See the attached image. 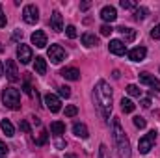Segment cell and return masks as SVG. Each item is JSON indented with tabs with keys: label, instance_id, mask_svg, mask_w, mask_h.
<instances>
[{
	"label": "cell",
	"instance_id": "23",
	"mask_svg": "<svg viewBox=\"0 0 160 158\" xmlns=\"http://www.w3.org/2000/svg\"><path fill=\"white\" fill-rule=\"evenodd\" d=\"M134 108H136V104H134L130 99H125V97L121 99V110H123L125 114H132V112H134Z\"/></svg>",
	"mask_w": 160,
	"mask_h": 158
},
{
	"label": "cell",
	"instance_id": "3",
	"mask_svg": "<svg viewBox=\"0 0 160 158\" xmlns=\"http://www.w3.org/2000/svg\"><path fill=\"white\" fill-rule=\"evenodd\" d=\"M2 101L9 110H19L21 108V91L15 87H6L2 91Z\"/></svg>",
	"mask_w": 160,
	"mask_h": 158
},
{
	"label": "cell",
	"instance_id": "36",
	"mask_svg": "<svg viewBox=\"0 0 160 158\" xmlns=\"http://www.w3.org/2000/svg\"><path fill=\"white\" fill-rule=\"evenodd\" d=\"M8 151H9V147H8V145H6V143L0 140V156H2V155H6Z\"/></svg>",
	"mask_w": 160,
	"mask_h": 158
},
{
	"label": "cell",
	"instance_id": "9",
	"mask_svg": "<svg viewBox=\"0 0 160 158\" xmlns=\"http://www.w3.org/2000/svg\"><path fill=\"white\" fill-rule=\"evenodd\" d=\"M45 104H47V108H48L52 114H56V112L62 110V102H60V99H58L56 95H52V93H48V95L45 97Z\"/></svg>",
	"mask_w": 160,
	"mask_h": 158
},
{
	"label": "cell",
	"instance_id": "12",
	"mask_svg": "<svg viewBox=\"0 0 160 158\" xmlns=\"http://www.w3.org/2000/svg\"><path fill=\"white\" fill-rule=\"evenodd\" d=\"M101 19L106 21V22H114V21L118 19V11H116V7H114V6H104V7L101 9Z\"/></svg>",
	"mask_w": 160,
	"mask_h": 158
},
{
	"label": "cell",
	"instance_id": "24",
	"mask_svg": "<svg viewBox=\"0 0 160 158\" xmlns=\"http://www.w3.org/2000/svg\"><path fill=\"white\" fill-rule=\"evenodd\" d=\"M147 13H149L147 7H136V9H134V19H136V21H143V19L147 17Z\"/></svg>",
	"mask_w": 160,
	"mask_h": 158
},
{
	"label": "cell",
	"instance_id": "35",
	"mask_svg": "<svg viewBox=\"0 0 160 158\" xmlns=\"http://www.w3.org/2000/svg\"><path fill=\"white\" fill-rule=\"evenodd\" d=\"M6 22H8V19H6V15H4V11H2V4H0V28H4Z\"/></svg>",
	"mask_w": 160,
	"mask_h": 158
},
{
	"label": "cell",
	"instance_id": "11",
	"mask_svg": "<svg viewBox=\"0 0 160 158\" xmlns=\"http://www.w3.org/2000/svg\"><path fill=\"white\" fill-rule=\"evenodd\" d=\"M108 50H110L112 54H116V56H123V54L127 52V47H125V43L121 39H112L108 43Z\"/></svg>",
	"mask_w": 160,
	"mask_h": 158
},
{
	"label": "cell",
	"instance_id": "6",
	"mask_svg": "<svg viewBox=\"0 0 160 158\" xmlns=\"http://www.w3.org/2000/svg\"><path fill=\"white\" fill-rule=\"evenodd\" d=\"M17 58H19V62L21 63H30V60H34V52H32V48L28 47V45H19L17 47Z\"/></svg>",
	"mask_w": 160,
	"mask_h": 158
},
{
	"label": "cell",
	"instance_id": "10",
	"mask_svg": "<svg viewBox=\"0 0 160 158\" xmlns=\"http://www.w3.org/2000/svg\"><path fill=\"white\" fill-rule=\"evenodd\" d=\"M140 82L145 84V86H151L153 91H160V80L155 78V77L149 75V73H142V75H140Z\"/></svg>",
	"mask_w": 160,
	"mask_h": 158
},
{
	"label": "cell",
	"instance_id": "5",
	"mask_svg": "<svg viewBox=\"0 0 160 158\" xmlns=\"http://www.w3.org/2000/svg\"><path fill=\"white\" fill-rule=\"evenodd\" d=\"M22 19H24V22H28V24H36V22L39 21V9H38L34 4L24 6V9H22Z\"/></svg>",
	"mask_w": 160,
	"mask_h": 158
},
{
	"label": "cell",
	"instance_id": "27",
	"mask_svg": "<svg viewBox=\"0 0 160 158\" xmlns=\"http://www.w3.org/2000/svg\"><path fill=\"white\" fill-rule=\"evenodd\" d=\"M121 7H123V9H136L138 6H136V2H132V0H121Z\"/></svg>",
	"mask_w": 160,
	"mask_h": 158
},
{
	"label": "cell",
	"instance_id": "38",
	"mask_svg": "<svg viewBox=\"0 0 160 158\" xmlns=\"http://www.w3.org/2000/svg\"><path fill=\"white\" fill-rule=\"evenodd\" d=\"M89 6H91V2H82V4H80V9L86 11V9H89Z\"/></svg>",
	"mask_w": 160,
	"mask_h": 158
},
{
	"label": "cell",
	"instance_id": "45",
	"mask_svg": "<svg viewBox=\"0 0 160 158\" xmlns=\"http://www.w3.org/2000/svg\"><path fill=\"white\" fill-rule=\"evenodd\" d=\"M65 158H73V156H65Z\"/></svg>",
	"mask_w": 160,
	"mask_h": 158
},
{
	"label": "cell",
	"instance_id": "25",
	"mask_svg": "<svg viewBox=\"0 0 160 158\" xmlns=\"http://www.w3.org/2000/svg\"><path fill=\"white\" fill-rule=\"evenodd\" d=\"M127 93H128L130 97H140V95H142V89H140L138 86L130 84V86H127Z\"/></svg>",
	"mask_w": 160,
	"mask_h": 158
},
{
	"label": "cell",
	"instance_id": "21",
	"mask_svg": "<svg viewBox=\"0 0 160 158\" xmlns=\"http://www.w3.org/2000/svg\"><path fill=\"white\" fill-rule=\"evenodd\" d=\"M34 71H36L38 75H45V73H47V62H45V58H41V56H38V58H36Z\"/></svg>",
	"mask_w": 160,
	"mask_h": 158
},
{
	"label": "cell",
	"instance_id": "30",
	"mask_svg": "<svg viewBox=\"0 0 160 158\" xmlns=\"http://www.w3.org/2000/svg\"><path fill=\"white\" fill-rule=\"evenodd\" d=\"M112 32H114V28H112L110 24H102V26H101V36H110Z\"/></svg>",
	"mask_w": 160,
	"mask_h": 158
},
{
	"label": "cell",
	"instance_id": "39",
	"mask_svg": "<svg viewBox=\"0 0 160 158\" xmlns=\"http://www.w3.org/2000/svg\"><path fill=\"white\" fill-rule=\"evenodd\" d=\"M24 93L32 95V87H30V84H28V82H24Z\"/></svg>",
	"mask_w": 160,
	"mask_h": 158
},
{
	"label": "cell",
	"instance_id": "19",
	"mask_svg": "<svg viewBox=\"0 0 160 158\" xmlns=\"http://www.w3.org/2000/svg\"><path fill=\"white\" fill-rule=\"evenodd\" d=\"M50 132H52L54 136H62V134H65V123H62V121H54V123H50Z\"/></svg>",
	"mask_w": 160,
	"mask_h": 158
},
{
	"label": "cell",
	"instance_id": "15",
	"mask_svg": "<svg viewBox=\"0 0 160 158\" xmlns=\"http://www.w3.org/2000/svg\"><path fill=\"white\" fill-rule=\"evenodd\" d=\"M32 45H36L38 48L47 47V34H45L43 30H36V32L32 34Z\"/></svg>",
	"mask_w": 160,
	"mask_h": 158
},
{
	"label": "cell",
	"instance_id": "29",
	"mask_svg": "<svg viewBox=\"0 0 160 158\" xmlns=\"http://www.w3.org/2000/svg\"><path fill=\"white\" fill-rule=\"evenodd\" d=\"M145 125H147V121H145L143 117H140V116L134 117V126H138V128H145Z\"/></svg>",
	"mask_w": 160,
	"mask_h": 158
},
{
	"label": "cell",
	"instance_id": "26",
	"mask_svg": "<svg viewBox=\"0 0 160 158\" xmlns=\"http://www.w3.org/2000/svg\"><path fill=\"white\" fill-rule=\"evenodd\" d=\"M77 114H78V108H77L75 104H69V106L65 108V116H67V117H75Z\"/></svg>",
	"mask_w": 160,
	"mask_h": 158
},
{
	"label": "cell",
	"instance_id": "2",
	"mask_svg": "<svg viewBox=\"0 0 160 158\" xmlns=\"http://www.w3.org/2000/svg\"><path fill=\"white\" fill-rule=\"evenodd\" d=\"M112 130H114V143H116V149H118V155L119 158H130V141L121 126V121L118 117H114L112 121Z\"/></svg>",
	"mask_w": 160,
	"mask_h": 158
},
{
	"label": "cell",
	"instance_id": "8",
	"mask_svg": "<svg viewBox=\"0 0 160 158\" xmlns=\"http://www.w3.org/2000/svg\"><path fill=\"white\" fill-rule=\"evenodd\" d=\"M4 73L9 82H19V71H17V63L13 60H6V67H4Z\"/></svg>",
	"mask_w": 160,
	"mask_h": 158
},
{
	"label": "cell",
	"instance_id": "32",
	"mask_svg": "<svg viewBox=\"0 0 160 158\" xmlns=\"http://www.w3.org/2000/svg\"><path fill=\"white\" fill-rule=\"evenodd\" d=\"M99 158H110V155H108V147H106L104 143L99 147Z\"/></svg>",
	"mask_w": 160,
	"mask_h": 158
},
{
	"label": "cell",
	"instance_id": "37",
	"mask_svg": "<svg viewBox=\"0 0 160 158\" xmlns=\"http://www.w3.org/2000/svg\"><path fill=\"white\" fill-rule=\"evenodd\" d=\"M21 130H24V132H28V134H30V125H28L26 121H21Z\"/></svg>",
	"mask_w": 160,
	"mask_h": 158
},
{
	"label": "cell",
	"instance_id": "7",
	"mask_svg": "<svg viewBox=\"0 0 160 158\" xmlns=\"http://www.w3.org/2000/svg\"><path fill=\"white\" fill-rule=\"evenodd\" d=\"M65 50L60 47V45H50V48H48V58H50V62L52 63H62L63 60H65Z\"/></svg>",
	"mask_w": 160,
	"mask_h": 158
},
{
	"label": "cell",
	"instance_id": "33",
	"mask_svg": "<svg viewBox=\"0 0 160 158\" xmlns=\"http://www.w3.org/2000/svg\"><path fill=\"white\" fill-rule=\"evenodd\" d=\"M47 140H48V134H47V130H43V132H41V136L38 138V145H45V143H47Z\"/></svg>",
	"mask_w": 160,
	"mask_h": 158
},
{
	"label": "cell",
	"instance_id": "44",
	"mask_svg": "<svg viewBox=\"0 0 160 158\" xmlns=\"http://www.w3.org/2000/svg\"><path fill=\"white\" fill-rule=\"evenodd\" d=\"M2 50H4V48H2V47H0V52H2Z\"/></svg>",
	"mask_w": 160,
	"mask_h": 158
},
{
	"label": "cell",
	"instance_id": "20",
	"mask_svg": "<svg viewBox=\"0 0 160 158\" xmlns=\"http://www.w3.org/2000/svg\"><path fill=\"white\" fill-rule=\"evenodd\" d=\"M119 30V34L123 36V39L125 41H134L136 39V30H132V28H125V26H121V28H118Z\"/></svg>",
	"mask_w": 160,
	"mask_h": 158
},
{
	"label": "cell",
	"instance_id": "18",
	"mask_svg": "<svg viewBox=\"0 0 160 158\" xmlns=\"http://www.w3.org/2000/svg\"><path fill=\"white\" fill-rule=\"evenodd\" d=\"M82 45L88 47V48H89V47H97V45H99V37H97L95 34H89V32H88V34L82 36Z\"/></svg>",
	"mask_w": 160,
	"mask_h": 158
},
{
	"label": "cell",
	"instance_id": "16",
	"mask_svg": "<svg viewBox=\"0 0 160 158\" xmlns=\"http://www.w3.org/2000/svg\"><path fill=\"white\" fill-rule=\"evenodd\" d=\"M60 75H62L65 80H73V82L80 78V71L78 69H75V67H65V69L60 71Z\"/></svg>",
	"mask_w": 160,
	"mask_h": 158
},
{
	"label": "cell",
	"instance_id": "42",
	"mask_svg": "<svg viewBox=\"0 0 160 158\" xmlns=\"http://www.w3.org/2000/svg\"><path fill=\"white\" fill-rule=\"evenodd\" d=\"M19 37H22V32H15L13 34V39H19Z\"/></svg>",
	"mask_w": 160,
	"mask_h": 158
},
{
	"label": "cell",
	"instance_id": "13",
	"mask_svg": "<svg viewBox=\"0 0 160 158\" xmlns=\"http://www.w3.org/2000/svg\"><path fill=\"white\" fill-rule=\"evenodd\" d=\"M50 28L54 32H62L63 30V19H62L60 11H52V15H50Z\"/></svg>",
	"mask_w": 160,
	"mask_h": 158
},
{
	"label": "cell",
	"instance_id": "22",
	"mask_svg": "<svg viewBox=\"0 0 160 158\" xmlns=\"http://www.w3.org/2000/svg\"><path fill=\"white\" fill-rule=\"evenodd\" d=\"M0 128H2V132H4L6 136H9V138L15 134V128H13V125H11V121H9V119H2Z\"/></svg>",
	"mask_w": 160,
	"mask_h": 158
},
{
	"label": "cell",
	"instance_id": "43",
	"mask_svg": "<svg viewBox=\"0 0 160 158\" xmlns=\"http://www.w3.org/2000/svg\"><path fill=\"white\" fill-rule=\"evenodd\" d=\"M4 75V65H2V62H0V77Z\"/></svg>",
	"mask_w": 160,
	"mask_h": 158
},
{
	"label": "cell",
	"instance_id": "28",
	"mask_svg": "<svg viewBox=\"0 0 160 158\" xmlns=\"http://www.w3.org/2000/svg\"><path fill=\"white\" fill-rule=\"evenodd\" d=\"M65 34H67V37H71V39H75V37H77V28H75L73 24H69V26L65 28Z\"/></svg>",
	"mask_w": 160,
	"mask_h": 158
},
{
	"label": "cell",
	"instance_id": "34",
	"mask_svg": "<svg viewBox=\"0 0 160 158\" xmlns=\"http://www.w3.org/2000/svg\"><path fill=\"white\" fill-rule=\"evenodd\" d=\"M151 37H153V39H160V24L153 26V30H151Z\"/></svg>",
	"mask_w": 160,
	"mask_h": 158
},
{
	"label": "cell",
	"instance_id": "1",
	"mask_svg": "<svg viewBox=\"0 0 160 158\" xmlns=\"http://www.w3.org/2000/svg\"><path fill=\"white\" fill-rule=\"evenodd\" d=\"M93 101L97 104V110L102 117H110L112 114V87L106 80H99L93 89Z\"/></svg>",
	"mask_w": 160,
	"mask_h": 158
},
{
	"label": "cell",
	"instance_id": "40",
	"mask_svg": "<svg viewBox=\"0 0 160 158\" xmlns=\"http://www.w3.org/2000/svg\"><path fill=\"white\" fill-rule=\"evenodd\" d=\"M142 106H143V108H149V106H151V101H149V99H143V101H142Z\"/></svg>",
	"mask_w": 160,
	"mask_h": 158
},
{
	"label": "cell",
	"instance_id": "41",
	"mask_svg": "<svg viewBox=\"0 0 160 158\" xmlns=\"http://www.w3.org/2000/svg\"><path fill=\"white\" fill-rule=\"evenodd\" d=\"M56 147H58V149H63V147H65V143H63L62 140H58V141H56Z\"/></svg>",
	"mask_w": 160,
	"mask_h": 158
},
{
	"label": "cell",
	"instance_id": "46",
	"mask_svg": "<svg viewBox=\"0 0 160 158\" xmlns=\"http://www.w3.org/2000/svg\"><path fill=\"white\" fill-rule=\"evenodd\" d=\"M0 158H2V156H0Z\"/></svg>",
	"mask_w": 160,
	"mask_h": 158
},
{
	"label": "cell",
	"instance_id": "31",
	"mask_svg": "<svg viewBox=\"0 0 160 158\" xmlns=\"http://www.w3.org/2000/svg\"><path fill=\"white\" fill-rule=\"evenodd\" d=\"M58 89H60V95H62V97H65V99L71 97V87H67V86H60Z\"/></svg>",
	"mask_w": 160,
	"mask_h": 158
},
{
	"label": "cell",
	"instance_id": "17",
	"mask_svg": "<svg viewBox=\"0 0 160 158\" xmlns=\"http://www.w3.org/2000/svg\"><path fill=\"white\" fill-rule=\"evenodd\" d=\"M73 132H75V136H78V138H82V140H86V138L89 136L88 126H86L84 123H75V125H73Z\"/></svg>",
	"mask_w": 160,
	"mask_h": 158
},
{
	"label": "cell",
	"instance_id": "4",
	"mask_svg": "<svg viewBox=\"0 0 160 158\" xmlns=\"http://www.w3.org/2000/svg\"><path fill=\"white\" fill-rule=\"evenodd\" d=\"M155 141H157V130H149V132H147L143 138H140V141H138L140 153H142V155H147V153L153 149Z\"/></svg>",
	"mask_w": 160,
	"mask_h": 158
},
{
	"label": "cell",
	"instance_id": "14",
	"mask_svg": "<svg viewBox=\"0 0 160 158\" xmlns=\"http://www.w3.org/2000/svg\"><path fill=\"white\" fill-rule=\"evenodd\" d=\"M145 56H147V48H145V47H136V48H132V50L128 52V58H130L132 62H143Z\"/></svg>",
	"mask_w": 160,
	"mask_h": 158
}]
</instances>
